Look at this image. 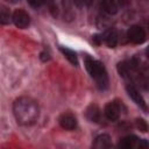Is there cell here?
I'll use <instances>...</instances> for the list:
<instances>
[{
	"mask_svg": "<svg viewBox=\"0 0 149 149\" xmlns=\"http://www.w3.org/2000/svg\"><path fill=\"white\" fill-rule=\"evenodd\" d=\"M13 112L16 121L23 126H30L36 122L40 115L38 104L29 97H20L13 105Z\"/></svg>",
	"mask_w": 149,
	"mask_h": 149,
	"instance_id": "6da1fadb",
	"label": "cell"
},
{
	"mask_svg": "<svg viewBox=\"0 0 149 149\" xmlns=\"http://www.w3.org/2000/svg\"><path fill=\"white\" fill-rule=\"evenodd\" d=\"M85 66L90 76L95 80L98 87L105 90L108 86V76L104 64H101L99 61L91 58L90 56H85Z\"/></svg>",
	"mask_w": 149,
	"mask_h": 149,
	"instance_id": "7a4b0ae2",
	"label": "cell"
},
{
	"mask_svg": "<svg viewBox=\"0 0 149 149\" xmlns=\"http://www.w3.org/2000/svg\"><path fill=\"white\" fill-rule=\"evenodd\" d=\"M128 78L130 80L137 83L141 87L149 90V68L148 66H141L135 61Z\"/></svg>",
	"mask_w": 149,
	"mask_h": 149,
	"instance_id": "3957f363",
	"label": "cell"
},
{
	"mask_svg": "<svg viewBox=\"0 0 149 149\" xmlns=\"http://www.w3.org/2000/svg\"><path fill=\"white\" fill-rule=\"evenodd\" d=\"M12 20H13L14 24L21 29L27 28L30 23V17H29L28 13L23 9H16L12 15Z\"/></svg>",
	"mask_w": 149,
	"mask_h": 149,
	"instance_id": "277c9868",
	"label": "cell"
},
{
	"mask_svg": "<svg viewBox=\"0 0 149 149\" xmlns=\"http://www.w3.org/2000/svg\"><path fill=\"white\" fill-rule=\"evenodd\" d=\"M128 38L129 41H132L133 43H136V44H141L146 41V31L142 27L140 26H132L129 29H128Z\"/></svg>",
	"mask_w": 149,
	"mask_h": 149,
	"instance_id": "5b68a950",
	"label": "cell"
},
{
	"mask_svg": "<svg viewBox=\"0 0 149 149\" xmlns=\"http://www.w3.org/2000/svg\"><path fill=\"white\" fill-rule=\"evenodd\" d=\"M58 122L61 127L65 130H73L77 127V119L71 113H64L59 116Z\"/></svg>",
	"mask_w": 149,
	"mask_h": 149,
	"instance_id": "8992f818",
	"label": "cell"
},
{
	"mask_svg": "<svg viewBox=\"0 0 149 149\" xmlns=\"http://www.w3.org/2000/svg\"><path fill=\"white\" fill-rule=\"evenodd\" d=\"M105 116L109 120V121H116L120 116V106L118 102L115 101H111L105 106L104 109Z\"/></svg>",
	"mask_w": 149,
	"mask_h": 149,
	"instance_id": "52a82bcc",
	"label": "cell"
},
{
	"mask_svg": "<svg viewBox=\"0 0 149 149\" xmlns=\"http://www.w3.org/2000/svg\"><path fill=\"white\" fill-rule=\"evenodd\" d=\"M127 93H128V95L133 99V101L137 105V106H140L141 108H143V109H147V104H146V101H144V99H143V97L141 95V93L139 92V90L134 86V85H127Z\"/></svg>",
	"mask_w": 149,
	"mask_h": 149,
	"instance_id": "ba28073f",
	"label": "cell"
},
{
	"mask_svg": "<svg viewBox=\"0 0 149 149\" xmlns=\"http://www.w3.org/2000/svg\"><path fill=\"white\" fill-rule=\"evenodd\" d=\"M93 147L97 149H105V148H111L112 147V142H111V137L107 134H101L99 136L95 137Z\"/></svg>",
	"mask_w": 149,
	"mask_h": 149,
	"instance_id": "9c48e42d",
	"label": "cell"
},
{
	"mask_svg": "<svg viewBox=\"0 0 149 149\" xmlns=\"http://www.w3.org/2000/svg\"><path fill=\"white\" fill-rule=\"evenodd\" d=\"M104 41L109 48H114L118 44V33L115 29H108L104 34Z\"/></svg>",
	"mask_w": 149,
	"mask_h": 149,
	"instance_id": "30bf717a",
	"label": "cell"
},
{
	"mask_svg": "<svg viewBox=\"0 0 149 149\" xmlns=\"http://www.w3.org/2000/svg\"><path fill=\"white\" fill-rule=\"evenodd\" d=\"M86 118L91 122H99L100 120V109L97 105H90L86 109Z\"/></svg>",
	"mask_w": 149,
	"mask_h": 149,
	"instance_id": "8fae6325",
	"label": "cell"
},
{
	"mask_svg": "<svg viewBox=\"0 0 149 149\" xmlns=\"http://www.w3.org/2000/svg\"><path fill=\"white\" fill-rule=\"evenodd\" d=\"M139 139L135 136V135H128L126 137H123L120 143H119V147L121 148H125V149H130V148H134V147H137L139 144Z\"/></svg>",
	"mask_w": 149,
	"mask_h": 149,
	"instance_id": "7c38bea8",
	"label": "cell"
},
{
	"mask_svg": "<svg viewBox=\"0 0 149 149\" xmlns=\"http://www.w3.org/2000/svg\"><path fill=\"white\" fill-rule=\"evenodd\" d=\"M101 8L104 9V12H106L107 14H116L118 12V5L115 0H102L101 1Z\"/></svg>",
	"mask_w": 149,
	"mask_h": 149,
	"instance_id": "4fadbf2b",
	"label": "cell"
},
{
	"mask_svg": "<svg viewBox=\"0 0 149 149\" xmlns=\"http://www.w3.org/2000/svg\"><path fill=\"white\" fill-rule=\"evenodd\" d=\"M61 51L63 52V55H64V57L71 63V64H73V65H77L78 64V58H77V55H76V52L74 51H72L71 49H68V48H61Z\"/></svg>",
	"mask_w": 149,
	"mask_h": 149,
	"instance_id": "5bb4252c",
	"label": "cell"
},
{
	"mask_svg": "<svg viewBox=\"0 0 149 149\" xmlns=\"http://www.w3.org/2000/svg\"><path fill=\"white\" fill-rule=\"evenodd\" d=\"M1 19H0V21H1V23L2 24H7V23H9V20H10V12H9V9H7L5 6H1Z\"/></svg>",
	"mask_w": 149,
	"mask_h": 149,
	"instance_id": "9a60e30c",
	"label": "cell"
},
{
	"mask_svg": "<svg viewBox=\"0 0 149 149\" xmlns=\"http://www.w3.org/2000/svg\"><path fill=\"white\" fill-rule=\"evenodd\" d=\"M135 123H136V127H137V129H140L141 132L146 133V132L148 130V125H147V122H146L143 119H136Z\"/></svg>",
	"mask_w": 149,
	"mask_h": 149,
	"instance_id": "2e32d148",
	"label": "cell"
},
{
	"mask_svg": "<svg viewBox=\"0 0 149 149\" xmlns=\"http://www.w3.org/2000/svg\"><path fill=\"white\" fill-rule=\"evenodd\" d=\"M73 2H74L78 7H83V6H88V5H91L92 0H73Z\"/></svg>",
	"mask_w": 149,
	"mask_h": 149,
	"instance_id": "e0dca14e",
	"label": "cell"
},
{
	"mask_svg": "<svg viewBox=\"0 0 149 149\" xmlns=\"http://www.w3.org/2000/svg\"><path fill=\"white\" fill-rule=\"evenodd\" d=\"M33 7H41L43 3H44V1L45 0H27Z\"/></svg>",
	"mask_w": 149,
	"mask_h": 149,
	"instance_id": "ac0fdd59",
	"label": "cell"
},
{
	"mask_svg": "<svg viewBox=\"0 0 149 149\" xmlns=\"http://www.w3.org/2000/svg\"><path fill=\"white\" fill-rule=\"evenodd\" d=\"M137 148H149V143L144 140H140L139 144H137Z\"/></svg>",
	"mask_w": 149,
	"mask_h": 149,
	"instance_id": "d6986e66",
	"label": "cell"
},
{
	"mask_svg": "<svg viewBox=\"0 0 149 149\" xmlns=\"http://www.w3.org/2000/svg\"><path fill=\"white\" fill-rule=\"evenodd\" d=\"M6 1H9V2H13V3H15V2H17V0H6Z\"/></svg>",
	"mask_w": 149,
	"mask_h": 149,
	"instance_id": "ffe728a7",
	"label": "cell"
},
{
	"mask_svg": "<svg viewBox=\"0 0 149 149\" xmlns=\"http://www.w3.org/2000/svg\"><path fill=\"white\" fill-rule=\"evenodd\" d=\"M147 57L149 58V47H148V49H147Z\"/></svg>",
	"mask_w": 149,
	"mask_h": 149,
	"instance_id": "44dd1931",
	"label": "cell"
},
{
	"mask_svg": "<svg viewBox=\"0 0 149 149\" xmlns=\"http://www.w3.org/2000/svg\"><path fill=\"white\" fill-rule=\"evenodd\" d=\"M45 1H47V2H52L54 0H45Z\"/></svg>",
	"mask_w": 149,
	"mask_h": 149,
	"instance_id": "7402d4cb",
	"label": "cell"
}]
</instances>
